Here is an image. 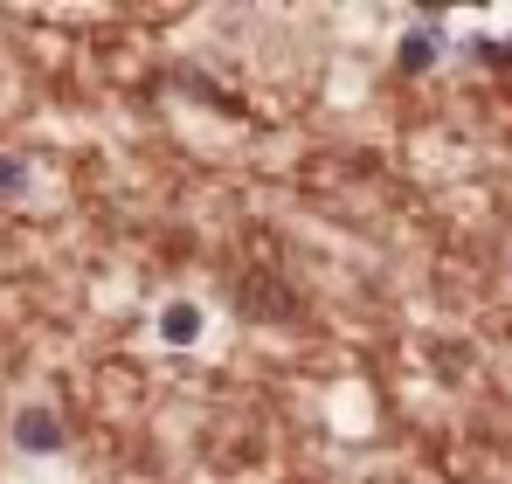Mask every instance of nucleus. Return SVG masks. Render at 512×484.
<instances>
[{"instance_id":"nucleus-1","label":"nucleus","mask_w":512,"mask_h":484,"mask_svg":"<svg viewBox=\"0 0 512 484\" xmlns=\"http://www.w3.org/2000/svg\"><path fill=\"white\" fill-rule=\"evenodd\" d=\"M14 443H21L28 457H56V450H63V422H56L49 408H21V415H14Z\"/></svg>"},{"instance_id":"nucleus-2","label":"nucleus","mask_w":512,"mask_h":484,"mask_svg":"<svg viewBox=\"0 0 512 484\" xmlns=\"http://www.w3.org/2000/svg\"><path fill=\"white\" fill-rule=\"evenodd\" d=\"M201 305H194V298H173V305H160V339H167V346H194V339H201Z\"/></svg>"},{"instance_id":"nucleus-3","label":"nucleus","mask_w":512,"mask_h":484,"mask_svg":"<svg viewBox=\"0 0 512 484\" xmlns=\"http://www.w3.org/2000/svg\"><path fill=\"white\" fill-rule=\"evenodd\" d=\"M436 49H443V35H436V28H409V35H402V70H429V63H436Z\"/></svg>"},{"instance_id":"nucleus-4","label":"nucleus","mask_w":512,"mask_h":484,"mask_svg":"<svg viewBox=\"0 0 512 484\" xmlns=\"http://www.w3.org/2000/svg\"><path fill=\"white\" fill-rule=\"evenodd\" d=\"M14 194H28V166H21V160H0V201H14Z\"/></svg>"}]
</instances>
